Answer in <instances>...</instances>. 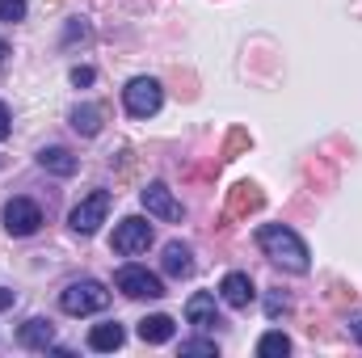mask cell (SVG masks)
Here are the masks:
<instances>
[{
	"label": "cell",
	"instance_id": "6da1fadb",
	"mask_svg": "<svg viewBox=\"0 0 362 358\" xmlns=\"http://www.w3.org/2000/svg\"><path fill=\"white\" fill-rule=\"evenodd\" d=\"M257 245H262V253L270 258L274 266L286 270V274H308V266H312L308 245H303L299 232L286 228V224H262V228H257Z\"/></svg>",
	"mask_w": 362,
	"mask_h": 358
},
{
	"label": "cell",
	"instance_id": "7a4b0ae2",
	"mask_svg": "<svg viewBox=\"0 0 362 358\" xmlns=\"http://www.w3.org/2000/svg\"><path fill=\"white\" fill-rule=\"evenodd\" d=\"M105 304H110V291H105L97 278H76V282H68L64 295H59V308H64L68 316H93V312H101Z\"/></svg>",
	"mask_w": 362,
	"mask_h": 358
},
{
	"label": "cell",
	"instance_id": "3957f363",
	"mask_svg": "<svg viewBox=\"0 0 362 358\" xmlns=\"http://www.w3.org/2000/svg\"><path fill=\"white\" fill-rule=\"evenodd\" d=\"M122 105H127L131 118H152V114L165 105V89H160V81H156V76H135V81H127V89H122Z\"/></svg>",
	"mask_w": 362,
	"mask_h": 358
},
{
	"label": "cell",
	"instance_id": "277c9868",
	"mask_svg": "<svg viewBox=\"0 0 362 358\" xmlns=\"http://www.w3.org/2000/svg\"><path fill=\"white\" fill-rule=\"evenodd\" d=\"M110 202H114V194H110V190H93L89 198H81V202L72 207V215H68L72 232H81V236H93V232L105 224V215H110Z\"/></svg>",
	"mask_w": 362,
	"mask_h": 358
},
{
	"label": "cell",
	"instance_id": "5b68a950",
	"mask_svg": "<svg viewBox=\"0 0 362 358\" xmlns=\"http://www.w3.org/2000/svg\"><path fill=\"white\" fill-rule=\"evenodd\" d=\"M156 241V232H152V224L144 219V215H127L118 228H114V253H122V258H135V253H148V245Z\"/></svg>",
	"mask_w": 362,
	"mask_h": 358
},
{
	"label": "cell",
	"instance_id": "8992f818",
	"mask_svg": "<svg viewBox=\"0 0 362 358\" xmlns=\"http://www.w3.org/2000/svg\"><path fill=\"white\" fill-rule=\"evenodd\" d=\"M114 287H118L122 295H131V299H160V295H165V282H160L148 266H122L114 274Z\"/></svg>",
	"mask_w": 362,
	"mask_h": 358
},
{
	"label": "cell",
	"instance_id": "52a82bcc",
	"mask_svg": "<svg viewBox=\"0 0 362 358\" xmlns=\"http://www.w3.org/2000/svg\"><path fill=\"white\" fill-rule=\"evenodd\" d=\"M42 228V211L30 198H8L4 202V232L8 236H34Z\"/></svg>",
	"mask_w": 362,
	"mask_h": 358
},
{
	"label": "cell",
	"instance_id": "ba28073f",
	"mask_svg": "<svg viewBox=\"0 0 362 358\" xmlns=\"http://www.w3.org/2000/svg\"><path fill=\"white\" fill-rule=\"evenodd\" d=\"M139 202H144V211L148 215H156V219H181V202L173 198V190L165 185V181H148L144 190H139Z\"/></svg>",
	"mask_w": 362,
	"mask_h": 358
},
{
	"label": "cell",
	"instance_id": "9c48e42d",
	"mask_svg": "<svg viewBox=\"0 0 362 358\" xmlns=\"http://www.w3.org/2000/svg\"><path fill=\"white\" fill-rule=\"evenodd\" d=\"M219 299H223L228 308L245 312V308L257 299V287H253V278H249L245 270H232V274H223V282H219Z\"/></svg>",
	"mask_w": 362,
	"mask_h": 358
},
{
	"label": "cell",
	"instance_id": "30bf717a",
	"mask_svg": "<svg viewBox=\"0 0 362 358\" xmlns=\"http://www.w3.org/2000/svg\"><path fill=\"white\" fill-rule=\"evenodd\" d=\"M185 321H189L194 329H215V325H223V321H219V304H215V295H211V291L189 295V299H185Z\"/></svg>",
	"mask_w": 362,
	"mask_h": 358
},
{
	"label": "cell",
	"instance_id": "8fae6325",
	"mask_svg": "<svg viewBox=\"0 0 362 358\" xmlns=\"http://www.w3.org/2000/svg\"><path fill=\"white\" fill-rule=\"evenodd\" d=\"M17 342H21L25 350H51V346H55V325L42 321V316H30V321L17 329Z\"/></svg>",
	"mask_w": 362,
	"mask_h": 358
},
{
	"label": "cell",
	"instance_id": "7c38bea8",
	"mask_svg": "<svg viewBox=\"0 0 362 358\" xmlns=\"http://www.w3.org/2000/svg\"><path fill=\"white\" fill-rule=\"evenodd\" d=\"M160 266H165L169 278H189V274H194V249H189V245H181V241H169V245H165Z\"/></svg>",
	"mask_w": 362,
	"mask_h": 358
},
{
	"label": "cell",
	"instance_id": "4fadbf2b",
	"mask_svg": "<svg viewBox=\"0 0 362 358\" xmlns=\"http://www.w3.org/2000/svg\"><path fill=\"white\" fill-rule=\"evenodd\" d=\"M127 342V329L118 325V321H105V325H93L89 329V350L97 354H110V350H118Z\"/></svg>",
	"mask_w": 362,
	"mask_h": 358
},
{
	"label": "cell",
	"instance_id": "5bb4252c",
	"mask_svg": "<svg viewBox=\"0 0 362 358\" xmlns=\"http://www.w3.org/2000/svg\"><path fill=\"white\" fill-rule=\"evenodd\" d=\"M38 165H42L47 173H55V178H72V173L81 169V161H76L68 148H42V152H38Z\"/></svg>",
	"mask_w": 362,
	"mask_h": 358
},
{
	"label": "cell",
	"instance_id": "9a60e30c",
	"mask_svg": "<svg viewBox=\"0 0 362 358\" xmlns=\"http://www.w3.org/2000/svg\"><path fill=\"white\" fill-rule=\"evenodd\" d=\"M139 337H144L148 346H165V342L173 337V316H165V312L144 316V321H139Z\"/></svg>",
	"mask_w": 362,
	"mask_h": 358
},
{
	"label": "cell",
	"instance_id": "2e32d148",
	"mask_svg": "<svg viewBox=\"0 0 362 358\" xmlns=\"http://www.w3.org/2000/svg\"><path fill=\"white\" fill-rule=\"evenodd\" d=\"M291 354V337L282 329H270L262 342H257V358H286Z\"/></svg>",
	"mask_w": 362,
	"mask_h": 358
},
{
	"label": "cell",
	"instance_id": "e0dca14e",
	"mask_svg": "<svg viewBox=\"0 0 362 358\" xmlns=\"http://www.w3.org/2000/svg\"><path fill=\"white\" fill-rule=\"evenodd\" d=\"M72 131L97 135V131H101V110H97V105H76V110H72Z\"/></svg>",
	"mask_w": 362,
	"mask_h": 358
},
{
	"label": "cell",
	"instance_id": "ac0fdd59",
	"mask_svg": "<svg viewBox=\"0 0 362 358\" xmlns=\"http://www.w3.org/2000/svg\"><path fill=\"white\" fill-rule=\"evenodd\" d=\"M219 346L206 342V337H194V342H181V358H215Z\"/></svg>",
	"mask_w": 362,
	"mask_h": 358
},
{
	"label": "cell",
	"instance_id": "d6986e66",
	"mask_svg": "<svg viewBox=\"0 0 362 358\" xmlns=\"http://www.w3.org/2000/svg\"><path fill=\"white\" fill-rule=\"evenodd\" d=\"M25 17V0H0V21H21Z\"/></svg>",
	"mask_w": 362,
	"mask_h": 358
},
{
	"label": "cell",
	"instance_id": "ffe728a7",
	"mask_svg": "<svg viewBox=\"0 0 362 358\" xmlns=\"http://www.w3.org/2000/svg\"><path fill=\"white\" fill-rule=\"evenodd\" d=\"M286 308H291V299H286V295H270V304H266V312H270V321H278V316H282Z\"/></svg>",
	"mask_w": 362,
	"mask_h": 358
},
{
	"label": "cell",
	"instance_id": "44dd1931",
	"mask_svg": "<svg viewBox=\"0 0 362 358\" xmlns=\"http://www.w3.org/2000/svg\"><path fill=\"white\" fill-rule=\"evenodd\" d=\"M93 81H97L93 68H72V85H76V89H85V85H93Z\"/></svg>",
	"mask_w": 362,
	"mask_h": 358
},
{
	"label": "cell",
	"instance_id": "7402d4cb",
	"mask_svg": "<svg viewBox=\"0 0 362 358\" xmlns=\"http://www.w3.org/2000/svg\"><path fill=\"white\" fill-rule=\"evenodd\" d=\"M8 131H13V122H8V105L0 101V139H8Z\"/></svg>",
	"mask_w": 362,
	"mask_h": 358
},
{
	"label": "cell",
	"instance_id": "603a6c76",
	"mask_svg": "<svg viewBox=\"0 0 362 358\" xmlns=\"http://www.w3.org/2000/svg\"><path fill=\"white\" fill-rule=\"evenodd\" d=\"M13 304H17V295H13V291H8V287H0V312H8V308H13Z\"/></svg>",
	"mask_w": 362,
	"mask_h": 358
},
{
	"label": "cell",
	"instance_id": "cb8c5ba5",
	"mask_svg": "<svg viewBox=\"0 0 362 358\" xmlns=\"http://www.w3.org/2000/svg\"><path fill=\"white\" fill-rule=\"evenodd\" d=\"M350 333H354V342L362 346V312L358 316H350Z\"/></svg>",
	"mask_w": 362,
	"mask_h": 358
},
{
	"label": "cell",
	"instance_id": "d4e9b609",
	"mask_svg": "<svg viewBox=\"0 0 362 358\" xmlns=\"http://www.w3.org/2000/svg\"><path fill=\"white\" fill-rule=\"evenodd\" d=\"M0 51H4V47H0Z\"/></svg>",
	"mask_w": 362,
	"mask_h": 358
}]
</instances>
